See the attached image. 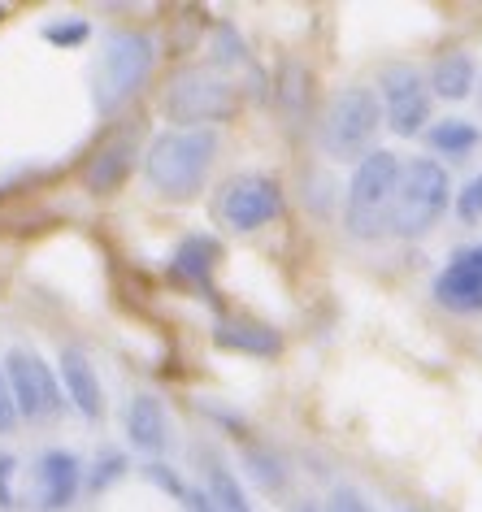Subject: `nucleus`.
I'll list each match as a JSON object with an SVG mask.
<instances>
[{
    "instance_id": "14",
    "label": "nucleus",
    "mask_w": 482,
    "mask_h": 512,
    "mask_svg": "<svg viewBox=\"0 0 482 512\" xmlns=\"http://www.w3.org/2000/svg\"><path fill=\"white\" fill-rule=\"evenodd\" d=\"M131 161H135V139L131 135H122V139H113V144H105L92 161H87V170H83L87 191H96V196H109V191H118L126 183V174H131Z\"/></svg>"
},
{
    "instance_id": "25",
    "label": "nucleus",
    "mask_w": 482,
    "mask_h": 512,
    "mask_svg": "<svg viewBox=\"0 0 482 512\" xmlns=\"http://www.w3.org/2000/svg\"><path fill=\"white\" fill-rule=\"evenodd\" d=\"M326 512H370V504L357 495V491H335L331 495V508Z\"/></svg>"
},
{
    "instance_id": "12",
    "label": "nucleus",
    "mask_w": 482,
    "mask_h": 512,
    "mask_svg": "<svg viewBox=\"0 0 482 512\" xmlns=\"http://www.w3.org/2000/svg\"><path fill=\"white\" fill-rule=\"evenodd\" d=\"M57 369H61V387H66L70 404L79 408L83 417H92V421H96L100 413H105V391H100V378H96L92 361H87L79 348H61Z\"/></svg>"
},
{
    "instance_id": "9",
    "label": "nucleus",
    "mask_w": 482,
    "mask_h": 512,
    "mask_svg": "<svg viewBox=\"0 0 482 512\" xmlns=\"http://www.w3.org/2000/svg\"><path fill=\"white\" fill-rule=\"evenodd\" d=\"M430 87L413 66H387L378 74V105L396 135H417L430 122Z\"/></svg>"
},
{
    "instance_id": "11",
    "label": "nucleus",
    "mask_w": 482,
    "mask_h": 512,
    "mask_svg": "<svg viewBox=\"0 0 482 512\" xmlns=\"http://www.w3.org/2000/svg\"><path fill=\"white\" fill-rule=\"evenodd\" d=\"M79 486H83V465L74 452L53 447V452L40 456V469H35V499H40L44 512L70 508L74 495H79Z\"/></svg>"
},
{
    "instance_id": "19",
    "label": "nucleus",
    "mask_w": 482,
    "mask_h": 512,
    "mask_svg": "<svg viewBox=\"0 0 482 512\" xmlns=\"http://www.w3.org/2000/svg\"><path fill=\"white\" fill-rule=\"evenodd\" d=\"M205 495L213 499V508H218V512H252L244 486H239V478H235V473L226 469V465H209V486H205Z\"/></svg>"
},
{
    "instance_id": "6",
    "label": "nucleus",
    "mask_w": 482,
    "mask_h": 512,
    "mask_svg": "<svg viewBox=\"0 0 482 512\" xmlns=\"http://www.w3.org/2000/svg\"><path fill=\"white\" fill-rule=\"evenodd\" d=\"M383 122V105H378L374 87H344L322 122V148L339 161H361L370 152V139Z\"/></svg>"
},
{
    "instance_id": "8",
    "label": "nucleus",
    "mask_w": 482,
    "mask_h": 512,
    "mask_svg": "<svg viewBox=\"0 0 482 512\" xmlns=\"http://www.w3.org/2000/svg\"><path fill=\"white\" fill-rule=\"evenodd\" d=\"M278 213H283V187L270 174H239L218 196V217L231 230H261Z\"/></svg>"
},
{
    "instance_id": "20",
    "label": "nucleus",
    "mask_w": 482,
    "mask_h": 512,
    "mask_svg": "<svg viewBox=\"0 0 482 512\" xmlns=\"http://www.w3.org/2000/svg\"><path fill=\"white\" fill-rule=\"evenodd\" d=\"M248 465H252V478H257L265 491H283V486H287V469H283V460H278L274 452H261V447H252Z\"/></svg>"
},
{
    "instance_id": "21",
    "label": "nucleus",
    "mask_w": 482,
    "mask_h": 512,
    "mask_svg": "<svg viewBox=\"0 0 482 512\" xmlns=\"http://www.w3.org/2000/svg\"><path fill=\"white\" fill-rule=\"evenodd\" d=\"M87 35H92V27H87L83 18H66V22H48L44 27V40L57 44V48H79Z\"/></svg>"
},
{
    "instance_id": "15",
    "label": "nucleus",
    "mask_w": 482,
    "mask_h": 512,
    "mask_svg": "<svg viewBox=\"0 0 482 512\" xmlns=\"http://www.w3.org/2000/svg\"><path fill=\"white\" fill-rule=\"evenodd\" d=\"M213 339H218V348H231V352H248V356H274L283 348V339H278L274 326H261V322H244V317H231V322H218L213 326Z\"/></svg>"
},
{
    "instance_id": "22",
    "label": "nucleus",
    "mask_w": 482,
    "mask_h": 512,
    "mask_svg": "<svg viewBox=\"0 0 482 512\" xmlns=\"http://www.w3.org/2000/svg\"><path fill=\"white\" fill-rule=\"evenodd\" d=\"M456 217L461 222H482V174L469 178L465 191H456Z\"/></svg>"
},
{
    "instance_id": "29",
    "label": "nucleus",
    "mask_w": 482,
    "mask_h": 512,
    "mask_svg": "<svg viewBox=\"0 0 482 512\" xmlns=\"http://www.w3.org/2000/svg\"><path fill=\"white\" fill-rule=\"evenodd\" d=\"M300 512H317V508H309V504H304V508H300Z\"/></svg>"
},
{
    "instance_id": "30",
    "label": "nucleus",
    "mask_w": 482,
    "mask_h": 512,
    "mask_svg": "<svg viewBox=\"0 0 482 512\" xmlns=\"http://www.w3.org/2000/svg\"><path fill=\"white\" fill-rule=\"evenodd\" d=\"M409 512H422V508H409Z\"/></svg>"
},
{
    "instance_id": "13",
    "label": "nucleus",
    "mask_w": 482,
    "mask_h": 512,
    "mask_svg": "<svg viewBox=\"0 0 482 512\" xmlns=\"http://www.w3.org/2000/svg\"><path fill=\"white\" fill-rule=\"evenodd\" d=\"M126 434L139 452H166L170 447V417L157 395H135L126 404Z\"/></svg>"
},
{
    "instance_id": "7",
    "label": "nucleus",
    "mask_w": 482,
    "mask_h": 512,
    "mask_svg": "<svg viewBox=\"0 0 482 512\" xmlns=\"http://www.w3.org/2000/svg\"><path fill=\"white\" fill-rule=\"evenodd\" d=\"M5 378H9V391H14L18 417L44 421V417L61 413V382H57L53 365H48L40 352L14 348L5 356Z\"/></svg>"
},
{
    "instance_id": "24",
    "label": "nucleus",
    "mask_w": 482,
    "mask_h": 512,
    "mask_svg": "<svg viewBox=\"0 0 482 512\" xmlns=\"http://www.w3.org/2000/svg\"><path fill=\"white\" fill-rule=\"evenodd\" d=\"M18 421V404H14V391H9V378H5V365H0V434H9Z\"/></svg>"
},
{
    "instance_id": "3",
    "label": "nucleus",
    "mask_w": 482,
    "mask_h": 512,
    "mask_svg": "<svg viewBox=\"0 0 482 512\" xmlns=\"http://www.w3.org/2000/svg\"><path fill=\"white\" fill-rule=\"evenodd\" d=\"M152 66H157V44L144 31H118L109 35L105 53L96 61V109L113 113L131 100L139 87L148 83Z\"/></svg>"
},
{
    "instance_id": "23",
    "label": "nucleus",
    "mask_w": 482,
    "mask_h": 512,
    "mask_svg": "<svg viewBox=\"0 0 482 512\" xmlns=\"http://www.w3.org/2000/svg\"><path fill=\"white\" fill-rule=\"evenodd\" d=\"M126 473V456L122 452H105L96 460V473H92V491H105L113 478H122Z\"/></svg>"
},
{
    "instance_id": "28",
    "label": "nucleus",
    "mask_w": 482,
    "mask_h": 512,
    "mask_svg": "<svg viewBox=\"0 0 482 512\" xmlns=\"http://www.w3.org/2000/svg\"><path fill=\"white\" fill-rule=\"evenodd\" d=\"M187 504H192V512H218L213 508V499L205 491H187Z\"/></svg>"
},
{
    "instance_id": "27",
    "label": "nucleus",
    "mask_w": 482,
    "mask_h": 512,
    "mask_svg": "<svg viewBox=\"0 0 482 512\" xmlns=\"http://www.w3.org/2000/svg\"><path fill=\"white\" fill-rule=\"evenodd\" d=\"M148 478H152V482H161V486H166V491H174V495H183V499H187V491H183V482H179V478H174V473H170L166 465H148Z\"/></svg>"
},
{
    "instance_id": "26",
    "label": "nucleus",
    "mask_w": 482,
    "mask_h": 512,
    "mask_svg": "<svg viewBox=\"0 0 482 512\" xmlns=\"http://www.w3.org/2000/svg\"><path fill=\"white\" fill-rule=\"evenodd\" d=\"M9 478H14V456H0V508H14V491H9Z\"/></svg>"
},
{
    "instance_id": "17",
    "label": "nucleus",
    "mask_w": 482,
    "mask_h": 512,
    "mask_svg": "<svg viewBox=\"0 0 482 512\" xmlns=\"http://www.w3.org/2000/svg\"><path fill=\"white\" fill-rule=\"evenodd\" d=\"M474 57L469 53H448L435 61V70H430V87L443 96V100H465L474 92Z\"/></svg>"
},
{
    "instance_id": "16",
    "label": "nucleus",
    "mask_w": 482,
    "mask_h": 512,
    "mask_svg": "<svg viewBox=\"0 0 482 512\" xmlns=\"http://www.w3.org/2000/svg\"><path fill=\"white\" fill-rule=\"evenodd\" d=\"M218 261H222V243L213 235H187L179 248H174V274L187 278V283H209Z\"/></svg>"
},
{
    "instance_id": "4",
    "label": "nucleus",
    "mask_w": 482,
    "mask_h": 512,
    "mask_svg": "<svg viewBox=\"0 0 482 512\" xmlns=\"http://www.w3.org/2000/svg\"><path fill=\"white\" fill-rule=\"evenodd\" d=\"M452 183L448 170L430 157H417L400 170V191H396V213H391V235L400 239H422L435 230V222L448 209Z\"/></svg>"
},
{
    "instance_id": "1",
    "label": "nucleus",
    "mask_w": 482,
    "mask_h": 512,
    "mask_svg": "<svg viewBox=\"0 0 482 512\" xmlns=\"http://www.w3.org/2000/svg\"><path fill=\"white\" fill-rule=\"evenodd\" d=\"M213 157H218V135L209 131H161L157 139L148 144V157H144V174L157 196L166 200H192L205 178L213 170Z\"/></svg>"
},
{
    "instance_id": "5",
    "label": "nucleus",
    "mask_w": 482,
    "mask_h": 512,
    "mask_svg": "<svg viewBox=\"0 0 482 512\" xmlns=\"http://www.w3.org/2000/svg\"><path fill=\"white\" fill-rule=\"evenodd\" d=\"M161 105H166L170 122H179V131H205V122H222L239 109V92L218 70L187 66L170 79Z\"/></svg>"
},
{
    "instance_id": "2",
    "label": "nucleus",
    "mask_w": 482,
    "mask_h": 512,
    "mask_svg": "<svg viewBox=\"0 0 482 512\" xmlns=\"http://www.w3.org/2000/svg\"><path fill=\"white\" fill-rule=\"evenodd\" d=\"M400 157L387 148H370L352 170L348 196H344V226L352 239H383L391 235V213H396V191H400Z\"/></svg>"
},
{
    "instance_id": "10",
    "label": "nucleus",
    "mask_w": 482,
    "mask_h": 512,
    "mask_svg": "<svg viewBox=\"0 0 482 512\" xmlns=\"http://www.w3.org/2000/svg\"><path fill=\"white\" fill-rule=\"evenodd\" d=\"M435 300L452 313H482V243H469L435 278Z\"/></svg>"
},
{
    "instance_id": "18",
    "label": "nucleus",
    "mask_w": 482,
    "mask_h": 512,
    "mask_svg": "<svg viewBox=\"0 0 482 512\" xmlns=\"http://www.w3.org/2000/svg\"><path fill=\"white\" fill-rule=\"evenodd\" d=\"M478 126L465 122V118H448V122H435L430 126V148L439 152V157H469V152L478 148Z\"/></svg>"
}]
</instances>
